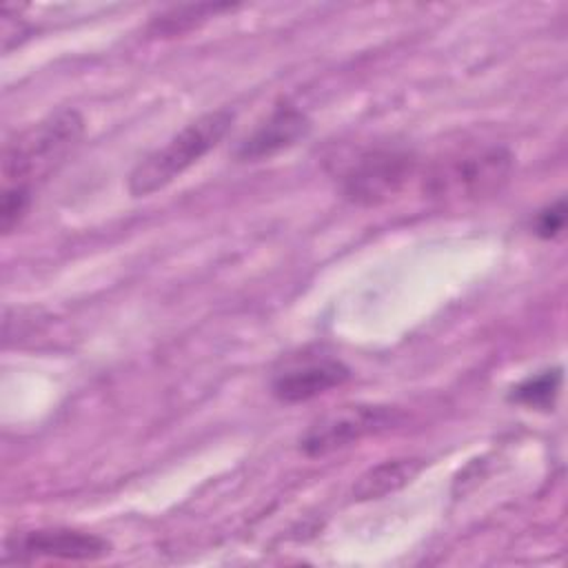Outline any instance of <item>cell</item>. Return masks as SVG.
<instances>
[{
  "instance_id": "3957f363",
  "label": "cell",
  "mask_w": 568,
  "mask_h": 568,
  "mask_svg": "<svg viewBox=\"0 0 568 568\" xmlns=\"http://www.w3.org/2000/svg\"><path fill=\"white\" fill-rule=\"evenodd\" d=\"M515 158L504 144H475L437 160L424 178L435 197L477 200L501 191L513 171Z\"/></svg>"
},
{
  "instance_id": "8992f818",
  "label": "cell",
  "mask_w": 568,
  "mask_h": 568,
  "mask_svg": "<svg viewBox=\"0 0 568 568\" xmlns=\"http://www.w3.org/2000/svg\"><path fill=\"white\" fill-rule=\"evenodd\" d=\"M351 379V368L324 348H302L284 357L271 375V393L282 404L311 402Z\"/></svg>"
},
{
  "instance_id": "ba28073f",
  "label": "cell",
  "mask_w": 568,
  "mask_h": 568,
  "mask_svg": "<svg viewBox=\"0 0 568 568\" xmlns=\"http://www.w3.org/2000/svg\"><path fill=\"white\" fill-rule=\"evenodd\" d=\"M311 133L308 115L295 104H277L264 122H260L246 138L235 146V158L240 162H262L268 160Z\"/></svg>"
},
{
  "instance_id": "52a82bcc",
  "label": "cell",
  "mask_w": 568,
  "mask_h": 568,
  "mask_svg": "<svg viewBox=\"0 0 568 568\" xmlns=\"http://www.w3.org/2000/svg\"><path fill=\"white\" fill-rule=\"evenodd\" d=\"M111 552V544L93 532L75 528H36L22 530L4 541L2 561L29 564L38 559L93 561Z\"/></svg>"
},
{
  "instance_id": "4fadbf2b",
  "label": "cell",
  "mask_w": 568,
  "mask_h": 568,
  "mask_svg": "<svg viewBox=\"0 0 568 568\" xmlns=\"http://www.w3.org/2000/svg\"><path fill=\"white\" fill-rule=\"evenodd\" d=\"M566 224V200L559 197L557 202L544 206L532 222V233L541 240H552L564 231Z\"/></svg>"
},
{
  "instance_id": "30bf717a",
  "label": "cell",
  "mask_w": 568,
  "mask_h": 568,
  "mask_svg": "<svg viewBox=\"0 0 568 568\" xmlns=\"http://www.w3.org/2000/svg\"><path fill=\"white\" fill-rule=\"evenodd\" d=\"M561 368L555 366V368H546V371H539L526 379H521L519 384H515L510 388V395L508 399L513 404H519L524 408H530V410H552L557 397H559V388H561Z\"/></svg>"
},
{
  "instance_id": "277c9868",
  "label": "cell",
  "mask_w": 568,
  "mask_h": 568,
  "mask_svg": "<svg viewBox=\"0 0 568 568\" xmlns=\"http://www.w3.org/2000/svg\"><path fill=\"white\" fill-rule=\"evenodd\" d=\"M417 158L399 144H377L353 155L339 173L342 195L359 206H375L395 197L413 178Z\"/></svg>"
},
{
  "instance_id": "5b68a950",
  "label": "cell",
  "mask_w": 568,
  "mask_h": 568,
  "mask_svg": "<svg viewBox=\"0 0 568 568\" xmlns=\"http://www.w3.org/2000/svg\"><path fill=\"white\" fill-rule=\"evenodd\" d=\"M399 410L379 404L339 406L317 417L300 437V450L306 457H324L342 450L368 435L388 430L399 422Z\"/></svg>"
},
{
  "instance_id": "6da1fadb",
  "label": "cell",
  "mask_w": 568,
  "mask_h": 568,
  "mask_svg": "<svg viewBox=\"0 0 568 568\" xmlns=\"http://www.w3.org/2000/svg\"><path fill=\"white\" fill-rule=\"evenodd\" d=\"M84 133V118L58 109L22 129L2 149V186L33 191L71 155Z\"/></svg>"
},
{
  "instance_id": "8fae6325",
  "label": "cell",
  "mask_w": 568,
  "mask_h": 568,
  "mask_svg": "<svg viewBox=\"0 0 568 568\" xmlns=\"http://www.w3.org/2000/svg\"><path fill=\"white\" fill-rule=\"evenodd\" d=\"M231 9V4H189V7H178L171 13H164L162 18L153 20L151 29L158 36H173L182 33L191 27H195L200 20H206L220 11Z\"/></svg>"
},
{
  "instance_id": "7c38bea8",
  "label": "cell",
  "mask_w": 568,
  "mask_h": 568,
  "mask_svg": "<svg viewBox=\"0 0 568 568\" xmlns=\"http://www.w3.org/2000/svg\"><path fill=\"white\" fill-rule=\"evenodd\" d=\"M33 200V191L18 186H2L0 193V229L9 235L27 215Z\"/></svg>"
},
{
  "instance_id": "7a4b0ae2",
  "label": "cell",
  "mask_w": 568,
  "mask_h": 568,
  "mask_svg": "<svg viewBox=\"0 0 568 568\" xmlns=\"http://www.w3.org/2000/svg\"><path fill=\"white\" fill-rule=\"evenodd\" d=\"M235 115L229 109L206 111L180 129L162 146L144 155L129 173V193L146 197L178 180L186 169L200 162L229 133Z\"/></svg>"
},
{
  "instance_id": "9c48e42d",
  "label": "cell",
  "mask_w": 568,
  "mask_h": 568,
  "mask_svg": "<svg viewBox=\"0 0 568 568\" xmlns=\"http://www.w3.org/2000/svg\"><path fill=\"white\" fill-rule=\"evenodd\" d=\"M424 468L422 459H388L382 462L373 468H368L353 486V497L357 501H366V499H382L399 488H404L406 484H410L417 473Z\"/></svg>"
}]
</instances>
